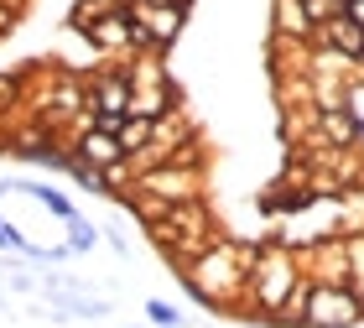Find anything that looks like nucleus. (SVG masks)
<instances>
[{
	"instance_id": "obj_1",
	"label": "nucleus",
	"mask_w": 364,
	"mask_h": 328,
	"mask_svg": "<svg viewBox=\"0 0 364 328\" xmlns=\"http://www.w3.org/2000/svg\"><path fill=\"white\" fill-rule=\"evenodd\" d=\"M328 318L354 323V318H359V302H354V297H333L328 287H318V292H312V307H307V323H312V328H323Z\"/></svg>"
},
{
	"instance_id": "obj_2",
	"label": "nucleus",
	"mask_w": 364,
	"mask_h": 328,
	"mask_svg": "<svg viewBox=\"0 0 364 328\" xmlns=\"http://www.w3.org/2000/svg\"><path fill=\"white\" fill-rule=\"evenodd\" d=\"M0 188H16V193H31V199H42V203L53 208V214H58L63 224H73V219H78V214H73V203L63 199L58 188H47V183H0Z\"/></svg>"
},
{
	"instance_id": "obj_3",
	"label": "nucleus",
	"mask_w": 364,
	"mask_h": 328,
	"mask_svg": "<svg viewBox=\"0 0 364 328\" xmlns=\"http://www.w3.org/2000/svg\"><path fill=\"white\" fill-rule=\"evenodd\" d=\"M328 42L338 47V53H349V58H364V31L349 21V16H343V21H333L328 26Z\"/></svg>"
},
{
	"instance_id": "obj_4",
	"label": "nucleus",
	"mask_w": 364,
	"mask_h": 328,
	"mask_svg": "<svg viewBox=\"0 0 364 328\" xmlns=\"http://www.w3.org/2000/svg\"><path fill=\"white\" fill-rule=\"evenodd\" d=\"M349 0H302V16L307 21H343Z\"/></svg>"
},
{
	"instance_id": "obj_5",
	"label": "nucleus",
	"mask_w": 364,
	"mask_h": 328,
	"mask_svg": "<svg viewBox=\"0 0 364 328\" xmlns=\"http://www.w3.org/2000/svg\"><path fill=\"white\" fill-rule=\"evenodd\" d=\"M328 136H333V141H354L359 136L354 115H328Z\"/></svg>"
},
{
	"instance_id": "obj_6",
	"label": "nucleus",
	"mask_w": 364,
	"mask_h": 328,
	"mask_svg": "<svg viewBox=\"0 0 364 328\" xmlns=\"http://www.w3.org/2000/svg\"><path fill=\"white\" fill-rule=\"evenodd\" d=\"M68 235H73L68 250H89V245L99 240V229H94V224H84V219H73V224H68Z\"/></svg>"
},
{
	"instance_id": "obj_7",
	"label": "nucleus",
	"mask_w": 364,
	"mask_h": 328,
	"mask_svg": "<svg viewBox=\"0 0 364 328\" xmlns=\"http://www.w3.org/2000/svg\"><path fill=\"white\" fill-rule=\"evenodd\" d=\"M94 37L105 42V47H114V42H125V21H120V16H109V21H99V31H94Z\"/></svg>"
},
{
	"instance_id": "obj_8",
	"label": "nucleus",
	"mask_w": 364,
	"mask_h": 328,
	"mask_svg": "<svg viewBox=\"0 0 364 328\" xmlns=\"http://www.w3.org/2000/svg\"><path fill=\"white\" fill-rule=\"evenodd\" d=\"M151 130H156V125H151V120H130V125H125V130H120V146H141V141H146V136H151Z\"/></svg>"
},
{
	"instance_id": "obj_9",
	"label": "nucleus",
	"mask_w": 364,
	"mask_h": 328,
	"mask_svg": "<svg viewBox=\"0 0 364 328\" xmlns=\"http://www.w3.org/2000/svg\"><path fill=\"white\" fill-rule=\"evenodd\" d=\"M146 313H151V318H156L161 328H177V323H182V318H177V307H167V302H151Z\"/></svg>"
},
{
	"instance_id": "obj_10",
	"label": "nucleus",
	"mask_w": 364,
	"mask_h": 328,
	"mask_svg": "<svg viewBox=\"0 0 364 328\" xmlns=\"http://www.w3.org/2000/svg\"><path fill=\"white\" fill-rule=\"evenodd\" d=\"M343 16H349V21L364 31V0H349V11H343Z\"/></svg>"
},
{
	"instance_id": "obj_11",
	"label": "nucleus",
	"mask_w": 364,
	"mask_h": 328,
	"mask_svg": "<svg viewBox=\"0 0 364 328\" xmlns=\"http://www.w3.org/2000/svg\"><path fill=\"white\" fill-rule=\"evenodd\" d=\"M0 302H6V297H0Z\"/></svg>"
}]
</instances>
